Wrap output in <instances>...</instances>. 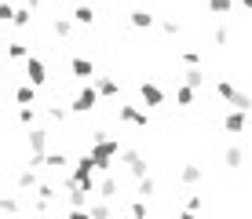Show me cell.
<instances>
[{"mask_svg":"<svg viewBox=\"0 0 252 219\" xmlns=\"http://www.w3.org/2000/svg\"><path fill=\"white\" fill-rule=\"evenodd\" d=\"M179 219H197V212H190V208H183V212H179Z\"/></svg>","mask_w":252,"mask_h":219,"instance_id":"37","label":"cell"},{"mask_svg":"<svg viewBox=\"0 0 252 219\" xmlns=\"http://www.w3.org/2000/svg\"><path fill=\"white\" fill-rule=\"evenodd\" d=\"M128 22H132L135 30H150V26H154V15L146 11V7H135V11L128 15Z\"/></svg>","mask_w":252,"mask_h":219,"instance_id":"18","label":"cell"},{"mask_svg":"<svg viewBox=\"0 0 252 219\" xmlns=\"http://www.w3.org/2000/svg\"><path fill=\"white\" fill-rule=\"evenodd\" d=\"M19 121L26 128H37V110H33V106H19Z\"/></svg>","mask_w":252,"mask_h":219,"instance_id":"28","label":"cell"},{"mask_svg":"<svg viewBox=\"0 0 252 219\" xmlns=\"http://www.w3.org/2000/svg\"><path fill=\"white\" fill-rule=\"evenodd\" d=\"M128 216H132V219H146V201H143V197H135L132 205H128Z\"/></svg>","mask_w":252,"mask_h":219,"instance_id":"29","label":"cell"},{"mask_svg":"<svg viewBox=\"0 0 252 219\" xmlns=\"http://www.w3.org/2000/svg\"><path fill=\"white\" fill-rule=\"evenodd\" d=\"M201 205H205V197H201V194H190V197H187V208H190V212H197Z\"/></svg>","mask_w":252,"mask_h":219,"instance_id":"35","label":"cell"},{"mask_svg":"<svg viewBox=\"0 0 252 219\" xmlns=\"http://www.w3.org/2000/svg\"><path fill=\"white\" fill-rule=\"evenodd\" d=\"M161 30H164V37H179V30H183V26H179L176 19H164V22H161Z\"/></svg>","mask_w":252,"mask_h":219,"instance_id":"33","label":"cell"},{"mask_svg":"<svg viewBox=\"0 0 252 219\" xmlns=\"http://www.w3.org/2000/svg\"><path fill=\"white\" fill-rule=\"evenodd\" d=\"M179 183H183V187H197V183H201V164H183V168H179Z\"/></svg>","mask_w":252,"mask_h":219,"instance_id":"15","label":"cell"},{"mask_svg":"<svg viewBox=\"0 0 252 219\" xmlns=\"http://www.w3.org/2000/svg\"><path fill=\"white\" fill-rule=\"evenodd\" d=\"M234 4H238V7H252V0H234Z\"/></svg>","mask_w":252,"mask_h":219,"instance_id":"39","label":"cell"},{"mask_svg":"<svg viewBox=\"0 0 252 219\" xmlns=\"http://www.w3.org/2000/svg\"><path fill=\"white\" fill-rule=\"evenodd\" d=\"M212 40H216V44H227V40H230V30H227V26H220V30L212 33Z\"/></svg>","mask_w":252,"mask_h":219,"instance_id":"34","label":"cell"},{"mask_svg":"<svg viewBox=\"0 0 252 219\" xmlns=\"http://www.w3.org/2000/svg\"><path fill=\"white\" fill-rule=\"evenodd\" d=\"M69 73H73L77 81H92V77H99V73H95V63H92V59H84V55L69 59Z\"/></svg>","mask_w":252,"mask_h":219,"instance_id":"8","label":"cell"},{"mask_svg":"<svg viewBox=\"0 0 252 219\" xmlns=\"http://www.w3.org/2000/svg\"><path fill=\"white\" fill-rule=\"evenodd\" d=\"M194 99H197L194 88H187V84H183V88H176V106H183V110H187V106H194Z\"/></svg>","mask_w":252,"mask_h":219,"instance_id":"24","label":"cell"},{"mask_svg":"<svg viewBox=\"0 0 252 219\" xmlns=\"http://www.w3.org/2000/svg\"><path fill=\"white\" fill-rule=\"evenodd\" d=\"M66 219H92V212H88V208H69Z\"/></svg>","mask_w":252,"mask_h":219,"instance_id":"36","label":"cell"},{"mask_svg":"<svg viewBox=\"0 0 252 219\" xmlns=\"http://www.w3.org/2000/svg\"><path fill=\"white\" fill-rule=\"evenodd\" d=\"M22 73H26V84H33V88H44V84H48V66L40 63L37 55H33L30 63H26Z\"/></svg>","mask_w":252,"mask_h":219,"instance_id":"6","label":"cell"},{"mask_svg":"<svg viewBox=\"0 0 252 219\" xmlns=\"http://www.w3.org/2000/svg\"><path fill=\"white\" fill-rule=\"evenodd\" d=\"M179 59H183V66H187V69H194L197 63H201V55H197L194 48H187V51H183V55H179Z\"/></svg>","mask_w":252,"mask_h":219,"instance_id":"32","label":"cell"},{"mask_svg":"<svg viewBox=\"0 0 252 219\" xmlns=\"http://www.w3.org/2000/svg\"><path fill=\"white\" fill-rule=\"evenodd\" d=\"M0 208H4L7 216H15V212H19V197H15V194H4V201H0Z\"/></svg>","mask_w":252,"mask_h":219,"instance_id":"31","label":"cell"},{"mask_svg":"<svg viewBox=\"0 0 252 219\" xmlns=\"http://www.w3.org/2000/svg\"><path fill=\"white\" fill-rule=\"evenodd\" d=\"M73 19H55V22H51V33H55V37L59 40H69V37H73Z\"/></svg>","mask_w":252,"mask_h":219,"instance_id":"21","label":"cell"},{"mask_svg":"<svg viewBox=\"0 0 252 219\" xmlns=\"http://www.w3.org/2000/svg\"><path fill=\"white\" fill-rule=\"evenodd\" d=\"M154 190H158V179H154V175H146V179H139L135 183V197H154Z\"/></svg>","mask_w":252,"mask_h":219,"instance_id":"23","label":"cell"},{"mask_svg":"<svg viewBox=\"0 0 252 219\" xmlns=\"http://www.w3.org/2000/svg\"><path fill=\"white\" fill-rule=\"evenodd\" d=\"M95 88H99V95H102V99H114V95L121 92L117 77H110V73H99V77H95Z\"/></svg>","mask_w":252,"mask_h":219,"instance_id":"10","label":"cell"},{"mask_svg":"<svg viewBox=\"0 0 252 219\" xmlns=\"http://www.w3.org/2000/svg\"><path fill=\"white\" fill-rule=\"evenodd\" d=\"M95 194H99V201H117L121 187H117L114 175H102V179H99V190H95Z\"/></svg>","mask_w":252,"mask_h":219,"instance_id":"11","label":"cell"},{"mask_svg":"<svg viewBox=\"0 0 252 219\" xmlns=\"http://www.w3.org/2000/svg\"><path fill=\"white\" fill-rule=\"evenodd\" d=\"M208 4V15H216V19H227L234 11V0H205Z\"/></svg>","mask_w":252,"mask_h":219,"instance_id":"19","label":"cell"},{"mask_svg":"<svg viewBox=\"0 0 252 219\" xmlns=\"http://www.w3.org/2000/svg\"><path fill=\"white\" fill-rule=\"evenodd\" d=\"M44 113H48V121H55V125H63V121L69 117V110H66V106H48Z\"/></svg>","mask_w":252,"mask_h":219,"instance_id":"30","label":"cell"},{"mask_svg":"<svg viewBox=\"0 0 252 219\" xmlns=\"http://www.w3.org/2000/svg\"><path fill=\"white\" fill-rule=\"evenodd\" d=\"M249 117L241 110H227V117H223V131H230V135H238V131H245Z\"/></svg>","mask_w":252,"mask_h":219,"instance_id":"9","label":"cell"},{"mask_svg":"<svg viewBox=\"0 0 252 219\" xmlns=\"http://www.w3.org/2000/svg\"><path fill=\"white\" fill-rule=\"evenodd\" d=\"M223 164H227V168H241V164H245V150H241V146H227V150H223Z\"/></svg>","mask_w":252,"mask_h":219,"instance_id":"17","label":"cell"},{"mask_svg":"<svg viewBox=\"0 0 252 219\" xmlns=\"http://www.w3.org/2000/svg\"><path fill=\"white\" fill-rule=\"evenodd\" d=\"M69 19H73L77 26H92V22H95V11H92V4H77Z\"/></svg>","mask_w":252,"mask_h":219,"instance_id":"20","label":"cell"},{"mask_svg":"<svg viewBox=\"0 0 252 219\" xmlns=\"http://www.w3.org/2000/svg\"><path fill=\"white\" fill-rule=\"evenodd\" d=\"M121 157H125V168H128V175H132L135 183H139V179H146V175H150V164H146V157L139 154V150H125Z\"/></svg>","mask_w":252,"mask_h":219,"instance_id":"5","label":"cell"},{"mask_svg":"<svg viewBox=\"0 0 252 219\" xmlns=\"http://www.w3.org/2000/svg\"><path fill=\"white\" fill-rule=\"evenodd\" d=\"M66 197H69V208H92V190H84V187L66 190Z\"/></svg>","mask_w":252,"mask_h":219,"instance_id":"12","label":"cell"},{"mask_svg":"<svg viewBox=\"0 0 252 219\" xmlns=\"http://www.w3.org/2000/svg\"><path fill=\"white\" fill-rule=\"evenodd\" d=\"M183 84H187V88H194V92H201V88H205V69H201V66L187 69V73H183Z\"/></svg>","mask_w":252,"mask_h":219,"instance_id":"22","label":"cell"},{"mask_svg":"<svg viewBox=\"0 0 252 219\" xmlns=\"http://www.w3.org/2000/svg\"><path fill=\"white\" fill-rule=\"evenodd\" d=\"M88 154H92V161H95V172L110 175V168H114V161H117V154H121V143H117V139H110L106 131H95Z\"/></svg>","mask_w":252,"mask_h":219,"instance_id":"1","label":"cell"},{"mask_svg":"<svg viewBox=\"0 0 252 219\" xmlns=\"http://www.w3.org/2000/svg\"><path fill=\"white\" fill-rule=\"evenodd\" d=\"M7 59H11V63H30V44H22V40H11L7 44Z\"/></svg>","mask_w":252,"mask_h":219,"instance_id":"14","label":"cell"},{"mask_svg":"<svg viewBox=\"0 0 252 219\" xmlns=\"http://www.w3.org/2000/svg\"><path fill=\"white\" fill-rule=\"evenodd\" d=\"M139 99L146 102V110H158V106H164V92L158 84H150V81H143L139 84Z\"/></svg>","mask_w":252,"mask_h":219,"instance_id":"7","label":"cell"},{"mask_svg":"<svg viewBox=\"0 0 252 219\" xmlns=\"http://www.w3.org/2000/svg\"><path fill=\"white\" fill-rule=\"evenodd\" d=\"M30 219H51V216H30Z\"/></svg>","mask_w":252,"mask_h":219,"instance_id":"40","label":"cell"},{"mask_svg":"<svg viewBox=\"0 0 252 219\" xmlns=\"http://www.w3.org/2000/svg\"><path fill=\"white\" fill-rule=\"evenodd\" d=\"M99 99H102V95H99V88H95V84H84L81 92L73 95V102H69V113H92Z\"/></svg>","mask_w":252,"mask_h":219,"instance_id":"2","label":"cell"},{"mask_svg":"<svg viewBox=\"0 0 252 219\" xmlns=\"http://www.w3.org/2000/svg\"><path fill=\"white\" fill-rule=\"evenodd\" d=\"M33 22V11H30V7H19V11H15V30H26V26H30Z\"/></svg>","mask_w":252,"mask_h":219,"instance_id":"27","label":"cell"},{"mask_svg":"<svg viewBox=\"0 0 252 219\" xmlns=\"http://www.w3.org/2000/svg\"><path fill=\"white\" fill-rule=\"evenodd\" d=\"M66 164H69V157H66L63 150H59V154H48V157H44V168H51V172H63Z\"/></svg>","mask_w":252,"mask_h":219,"instance_id":"26","label":"cell"},{"mask_svg":"<svg viewBox=\"0 0 252 219\" xmlns=\"http://www.w3.org/2000/svg\"><path fill=\"white\" fill-rule=\"evenodd\" d=\"M26 143H30V157H48V143H51V131L48 128H30V135H26Z\"/></svg>","mask_w":252,"mask_h":219,"instance_id":"4","label":"cell"},{"mask_svg":"<svg viewBox=\"0 0 252 219\" xmlns=\"http://www.w3.org/2000/svg\"><path fill=\"white\" fill-rule=\"evenodd\" d=\"M37 187H40L37 172H33V168H26V172L19 175V190H26V194H30V190H37Z\"/></svg>","mask_w":252,"mask_h":219,"instance_id":"25","label":"cell"},{"mask_svg":"<svg viewBox=\"0 0 252 219\" xmlns=\"http://www.w3.org/2000/svg\"><path fill=\"white\" fill-rule=\"evenodd\" d=\"M117 117H121V125H128V128H146V125H150V117H146V110H139L135 102H121Z\"/></svg>","mask_w":252,"mask_h":219,"instance_id":"3","label":"cell"},{"mask_svg":"<svg viewBox=\"0 0 252 219\" xmlns=\"http://www.w3.org/2000/svg\"><path fill=\"white\" fill-rule=\"evenodd\" d=\"M26 7H30V11H37V7H40V0H26Z\"/></svg>","mask_w":252,"mask_h":219,"instance_id":"38","label":"cell"},{"mask_svg":"<svg viewBox=\"0 0 252 219\" xmlns=\"http://www.w3.org/2000/svg\"><path fill=\"white\" fill-rule=\"evenodd\" d=\"M15 102H19V106H33V102H37V88L33 84H19L15 88Z\"/></svg>","mask_w":252,"mask_h":219,"instance_id":"16","label":"cell"},{"mask_svg":"<svg viewBox=\"0 0 252 219\" xmlns=\"http://www.w3.org/2000/svg\"><path fill=\"white\" fill-rule=\"evenodd\" d=\"M92 219H117V208H114V201H92Z\"/></svg>","mask_w":252,"mask_h":219,"instance_id":"13","label":"cell"}]
</instances>
